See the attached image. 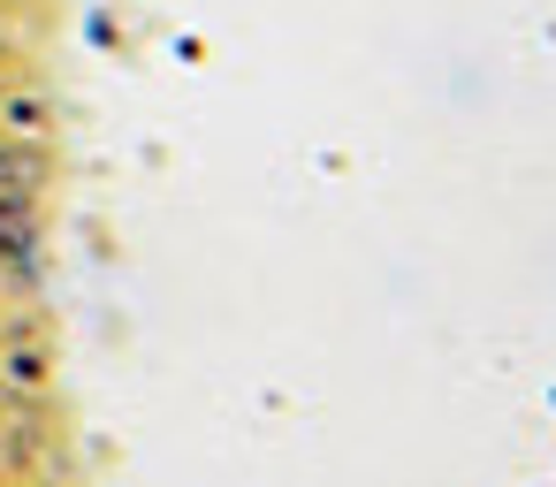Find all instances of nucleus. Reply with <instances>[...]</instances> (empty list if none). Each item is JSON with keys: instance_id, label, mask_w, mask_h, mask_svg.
Listing matches in <instances>:
<instances>
[{"instance_id": "nucleus-2", "label": "nucleus", "mask_w": 556, "mask_h": 487, "mask_svg": "<svg viewBox=\"0 0 556 487\" xmlns=\"http://www.w3.org/2000/svg\"><path fill=\"white\" fill-rule=\"evenodd\" d=\"M39 267H47V252H39V214L16 206V198H0V282L31 290Z\"/></svg>"}, {"instance_id": "nucleus-1", "label": "nucleus", "mask_w": 556, "mask_h": 487, "mask_svg": "<svg viewBox=\"0 0 556 487\" xmlns=\"http://www.w3.org/2000/svg\"><path fill=\"white\" fill-rule=\"evenodd\" d=\"M47 343H39V328L31 320H9L0 328V396H16V403H39L47 396Z\"/></svg>"}, {"instance_id": "nucleus-3", "label": "nucleus", "mask_w": 556, "mask_h": 487, "mask_svg": "<svg viewBox=\"0 0 556 487\" xmlns=\"http://www.w3.org/2000/svg\"><path fill=\"white\" fill-rule=\"evenodd\" d=\"M39 183H47V153L9 138L0 145V198H16V206H39Z\"/></svg>"}, {"instance_id": "nucleus-4", "label": "nucleus", "mask_w": 556, "mask_h": 487, "mask_svg": "<svg viewBox=\"0 0 556 487\" xmlns=\"http://www.w3.org/2000/svg\"><path fill=\"white\" fill-rule=\"evenodd\" d=\"M0 130L24 138V145H39V130H47V100H39V92H0Z\"/></svg>"}]
</instances>
